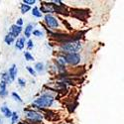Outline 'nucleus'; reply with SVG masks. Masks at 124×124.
Returning a JSON list of instances; mask_svg holds the SVG:
<instances>
[{"instance_id": "f257e3e1", "label": "nucleus", "mask_w": 124, "mask_h": 124, "mask_svg": "<svg viewBox=\"0 0 124 124\" xmlns=\"http://www.w3.org/2000/svg\"><path fill=\"white\" fill-rule=\"evenodd\" d=\"M54 97L52 94H43L39 96L38 98H36L33 102V105L36 106L37 108H49L54 104Z\"/></svg>"}, {"instance_id": "f03ea898", "label": "nucleus", "mask_w": 124, "mask_h": 124, "mask_svg": "<svg viewBox=\"0 0 124 124\" xmlns=\"http://www.w3.org/2000/svg\"><path fill=\"white\" fill-rule=\"evenodd\" d=\"M61 49L65 54H78L81 49V43L78 41H71L63 44L61 46Z\"/></svg>"}, {"instance_id": "7ed1b4c3", "label": "nucleus", "mask_w": 124, "mask_h": 124, "mask_svg": "<svg viewBox=\"0 0 124 124\" xmlns=\"http://www.w3.org/2000/svg\"><path fill=\"white\" fill-rule=\"evenodd\" d=\"M66 62V64L71 65V66H77L80 63V55L79 54H64L62 56Z\"/></svg>"}, {"instance_id": "20e7f679", "label": "nucleus", "mask_w": 124, "mask_h": 124, "mask_svg": "<svg viewBox=\"0 0 124 124\" xmlns=\"http://www.w3.org/2000/svg\"><path fill=\"white\" fill-rule=\"evenodd\" d=\"M26 118L34 123H40L43 120V114L35 110H26Z\"/></svg>"}, {"instance_id": "39448f33", "label": "nucleus", "mask_w": 124, "mask_h": 124, "mask_svg": "<svg viewBox=\"0 0 124 124\" xmlns=\"http://www.w3.org/2000/svg\"><path fill=\"white\" fill-rule=\"evenodd\" d=\"M45 23H46L47 27H49L51 29H57L59 27V21H58V19L55 16L51 15V14H47L45 16Z\"/></svg>"}, {"instance_id": "423d86ee", "label": "nucleus", "mask_w": 124, "mask_h": 124, "mask_svg": "<svg viewBox=\"0 0 124 124\" xmlns=\"http://www.w3.org/2000/svg\"><path fill=\"white\" fill-rule=\"evenodd\" d=\"M39 10L41 11V13H42V12H44V13H53V12H56V8H55V5L53 3L43 4Z\"/></svg>"}, {"instance_id": "0eeeda50", "label": "nucleus", "mask_w": 124, "mask_h": 124, "mask_svg": "<svg viewBox=\"0 0 124 124\" xmlns=\"http://www.w3.org/2000/svg\"><path fill=\"white\" fill-rule=\"evenodd\" d=\"M22 27H19V26H17V25H12L11 26V28H10V32H9V34H11L14 38H17L20 34L22 33Z\"/></svg>"}, {"instance_id": "6e6552de", "label": "nucleus", "mask_w": 124, "mask_h": 124, "mask_svg": "<svg viewBox=\"0 0 124 124\" xmlns=\"http://www.w3.org/2000/svg\"><path fill=\"white\" fill-rule=\"evenodd\" d=\"M8 76L11 79V81H13L15 78H16V76H17V73H18V69H17V66L16 65H12L11 67L9 68L8 70Z\"/></svg>"}, {"instance_id": "1a4fd4ad", "label": "nucleus", "mask_w": 124, "mask_h": 124, "mask_svg": "<svg viewBox=\"0 0 124 124\" xmlns=\"http://www.w3.org/2000/svg\"><path fill=\"white\" fill-rule=\"evenodd\" d=\"M26 46V38L25 37H20L16 40L15 42V48L17 50H23Z\"/></svg>"}, {"instance_id": "9d476101", "label": "nucleus", "mask_w": 124, "mask_h": 124, "mask_svg": "<svg viewBox=\"0 0 124 124\" xmlns=\"http://www.w3.org/2000/svg\"><path fill=\"white\" fill-rule=\"evenodd\" d=\"M8 94V90H7V85L4 81H0V97H6Z\"/></svg>"}, {"instance_id": "9b49d317", "label": "nucleus", "mask_w": 124, "mask_h": 124, "mask_svg": "<svg viewBox=\"0 0 124 124\" xmlns=\"http://www.w3.org/2000/svg\"><path fill=\"white\" fill-rule=\"evenodd\" d=\"M34 24L30 23L28 24L26 27H25V30H24V37L25 38H30L31 35H32V32H33V28H34Z\"/></svg>"}, {"instance_id": "f8f14e48", "label": "nucleus", "mask_w": 124, "mask_h": 124, "mask_svg": "<svg viewBox=\"0 0 124 124\" xmlns=\"http://www.w3.org/2000/svg\"><path fill=\"white\" fill-rule=\"evenodd\" d=\"M0 111H1V113L2 114L6 117V118H11V116H12V110L10 109L8 106H2L1 108H0Z\"/></svg>"}, {"instance_id": "ddd939ff", "label": "nucleus", "mask_w": 124, "mask_h": 124, "mask_svg": "<svg viewBox=\"0 0 124 124\" xmlns=\"http://www.w3.org/2000/svg\"><path fill=\"white\" fill-rule=\"evenodd\" d=\"M34 70H35L36 73H40V74L43 73V71L45 70V65H44V63H42V62H39V63H37L35 65Z\"/></svg>"}, {"instance_id": "4468645a", "label": "nucleus", "mask_w": 124, "mask_h": 124, "mask_svg": "<svg viewBox=\"0 0 124 124\" xmlns=\"http://www.w3.org/2000/svg\"><path fill=\"white\" fill-rule=\"evenodd\" d=\"M14 41H15V38H14L11 34H9V33L4 37V42H5L7 45H9V46L12 45V44L14 43Z\"/></svg>"}, {"instance_id": "2eb2a0df", "label": "nucleus", "mask_w": 124, "mask_h": 124, "mask_svg": "<svg viewBox=\"0 0 124 124\" xmlns=\"http://www.w3.org/2000/svg\"><path fill=\"white\" fill-rule=\"evenodd\" d=\"M1 80L2 81H4L6 85H9V84H11V79H10V78H9V76H8V73L7 71H5V73H3V74H1Z\"/></svg>"}, {"instance_id": "dca6fc26", "label": "nucleus", "mask_w": 124, "mask_h": 124, "mask_svg": "<svg viewBox=\"0 0 124 124\" xmlns=\"http://www.w3.org/2000/svg\"><path fill=\"white\" fill-rule=\"evenodd\" d=\"M32 15L34 17H36V18H41V17H42V13H41V11L39 10L38 7H34L32 9Z\"/></svg>"}, {"instance_id": "f3484780", "label": "nucleus", "mask_w": 124, "mask_h": 124, "mask_svg": "<svg viewBox=\"0 0 124 124\" xmlns=\"http://www.w3.org/2000/svg\"><path fill=\"white\" fill-rule=\"evenodd\" d=\"M20 10H21V13L22 14H25V13H27L28 11H30L31 10V7L30 6H28V5H26V4H21V6H20Z\"/></svg>"}, {"instance_id": "a211bd4d", "label": "nucleus", "mask_w": 124, "mask_h": 124, "mask_svg": "<svg viewBox=\"0 0 124 124\" xmlns=\"http://www.w3.org/2000/svg\"><path fill=\"white\" fill-rule=\"evenodd\" d=\"M24 57H25V60L28 61V62H32V61H34V57H33V55L31 54L30 52H28V51L24 52Z\"/></svg>"}, {"instance_id": "6ab92c4d", "label": "nucleus", "mask_w": 124, "mask_h": 124, "mask_svg": "<svg viewBox=\"0 0 124 124\" xmlns=\"http://www.w3.org/2000/svg\"><path fill=\"white\" fill-rule=\"evenodd\" d=\"M18 120H19V114H18L16 111L12 112V116H11V122H12V124H16L18 122Z\"/></svg>"}, {"instance_id": "aec40b11", "label": "nucleus", "mask_w": 124, "mask_h": 124, "mask_svg": "<svg viewBox=\"0 0 124 124\" xmlns=\"http://www.w3.org/2000/svg\"><path fill=\"white\" fill-rule=\"evenodd\" d=\"M12 97L14 98V100H16V101H18V102H20V103H22L23 102V100H22V98H21V96H20L17 92H15V91H13L12 92Z\"/></svg>"}, {"instance_id": "412c9836", "label": "nucleus", "mask_w": 124, "mask_h": 124, "mask_svg": "<svg viewBox=\"0 0 124 124\" xmlns=\"http://www.w3.org/2000/svg\"><path fill=\"white\" fill-rule=\"evenodd\" d=\"M32 34H33L34 36H36V37H43V36H44V33H43L41 30H33Z\"/></svg>"}, {"instance_id": "4be33fe9", "label": "nucleus", "mask_w": 124, "mask_h": 124, "mask_svg": "<svg viewBox=\"0 0 124 124\" xmlns=\"http://www.w3.org/2000/svg\"><path fill=\"white\" fill-rule=\"evenodd\" d=\"M17 82H18V85L21 86V87H24V86L26 85V79H24V78H19L17 79Z\"/></svg>"}, {"instance_id": "5701e85b", "label": "nucleus", "mask_w": 124, "mask_h": 124, "mask_svg": "<svg viewBox=\"0 0 124 124\" xmlns=\"http://www.w3.org/2000/svg\"><path fill=\"white\" fill-rule=\"evenodd\" d=\"M26 69H27V70L29 71V74L31 75V76H33V77H36V75H37V73L35 71V70L32 68V67H30V66H28V67H26Z\"/></svg>"}, {"instance_id": "b1692460", "label": "nucleus", "mask_w": 124, "mask_h": 124, "mask_svg": "<svg viewBox=\"0 0 124 124\" xmlns=\"http://www.w3.org/2000/svg\"><path fill=\"white\" fill-rule=\"evenodd\" d=\"M26 46H27V49L28 50H32L34 48V42L32 40H29L28 42H26Z\"/></svg>"}, {"instance_id": "393cba45", "label": "nucleus", "mask_w": 124, "mask_h": 124, "mask_svg": "<svg viewBox=\"0 0 124 124\" xmlns=\"http://www.w3.org/2000/svg\"><path fill=\"white\" fill-rule=\"evenodd\" d=\"M35 3H36V0H24V1H23V4H26L28 6L33 5Z\"/></svg>"}, {"instance_id": "a878e982", "label": "nucleus", "mask_w": 124, "mask_h": 124, "mask_svg": "<svg viewBox=\"0 0 124 124\" xmlns=\"http://www.w3.org/2000/svg\"><path fill=\"white\" fill-rule=\"evenodd\" d=\"M15 25H17L19 27H22V25H23V19L22 18H19L17 21H16V24Z\"/></svg>"}, {"instance_id": "bb28decb", "label": "nucleus", "mask_w": 124, "mask_h": 124, "mask_svg": "<svg viewBox=\"0 0 124 124\" xmlns=\"http://www.w3.org/2000/svg\"><path fill=\"white\" fill-rule=\"evenodd\" d=\"M19 124H29V123H27V122H20Z\"/></svg>"}, {"instance_id": "cd10ccee", "label": "nucleus", "mask_w": 124, "mask_h": 124, "mask_svg": "<svg viewBox=\"0 0 124 124\" xmlns=\"http://www.w3.org/2000/svg\"><path fill=\"white\" fill-rule=\"evenodd\" d=\"M2 123V120H1V118H0V124H1Z\"/></svg>"}]
</instances>
